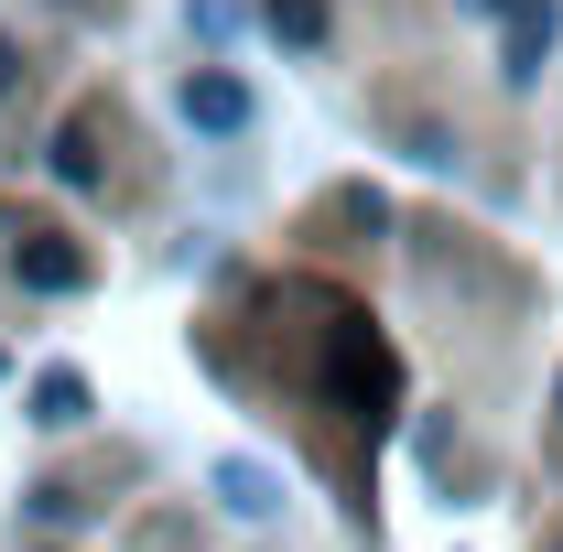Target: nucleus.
Masks as SVG:
<instances>
[{
	"instance_id": "nucleus-3",
	"label": "nucleus",
	"mask_w": 563,
	"mask_h": 552,
	"mask_svg": "<svg viewBox=\"0 0 563 552\" xmlns=\"http://www.w3.org/2000/svg\"><path fill=\"white\" fill-rule=\"evenodd\" d=\"M22 281L33 292H87V250L76 239H22Z\"/></svg>"
},
{
	"instance_id": "nucleus-5",
	"label": "nucleus",
	"mask_w": 563,
	"mask_h": 552,
	"mask_svg": "<svg viewBox=\"0 0 563 552\" xmlns=\"http://www.w3.org/2000/svg\"><path fill=\"white\" fill-rule=\"evenodd\" d=\"M261 22H272L292 55H314V44H325V0H261Z\"/></svg>"
},
{
	"instance_id": "nucleus-7",
	"label": "nucleus",
	"mask_w": 563,
	"mask_h": 552,
	"mask_svg": "<svg viewBox=\"0 0 563 552\" xmlns=\"http://www.w3.org/2000/svg\"><path fill=\"white\" fill-rule=\"evenodd\" d=\"M466 11H498V22H509V11H520V0H466Z\"/></svg>"
},
{
	"instance_id": "nucleus-6",
	"label": "nucleus",
	"mask_w": 563,
	"mask_h": 552,
	"mask_svg": "<svg viewBox=\"0 0 563 552\" xmlns=\"http://www.w3.org/2000/svg\"><path fill=\"white\" fill-rule=\"evenodd\" d=\"M217 487H228V509H250V520L272 509V477H261V466H228V477H217Z\"/></svg>"
},
{
	"instance_id": "nucleus-1",
	"label": "nucleus",
	"mask_w": 563,
	"mask_h": 552,
	"mask_svg": "<svg viewBox=\"0 0 563 552\" xmlns=\"http://www.w3.org/2000/svg\"><path fill=\"white\" fill-rule=\"evenodd\" d=\"M542 55H553V0H520V11H509V33H498V76H509V87H531Z\"/></svg>"
},
{
	"instance_id": "nucleus-8",
	"label": "nucleus",
	"mask_w": 563,
	"mask_h": 552,
	"mask_svg": "<svg viewBox=\"0 0 563 552\" xmlns=\"http://www.w3.org/2000/svg\"><path fill=\"white\" fill-rule=\"evenodd\" d=\"M0 87H11V44H0Z\"/></svg>"
},
{
	"instance_id": "nucleus-2",
	"label": "nucleus",
	"mask_w": 563,
	"mask_h": 552,
	"mask_svg": "<svg viewBox=\"0 0 563 552\" xmlns=\"http://www.w3.org/2000/svg\"><path fill=\"white\" fill-rule=\"evenodd\" d=\"M185 120H196V131H250V87L228 66H196L185 76Z\"/></svg>"
},
{
	"instance_id": "nucleus-4",
	"label": "nucleus",
	"mask_w": 563,
	"mask_h": 552,
	"mask_svg": "<svg viewBox=\"0 0 563 552\" xmlns=\"http://www.w3.org/2000/svg\"><path fill=\"white\" fill-rule=\"evenodd\" d=\"M33 422H44V433H76V422H87V379H76V368H44V379H33Z\"/></svg>"
}]
</instances>
